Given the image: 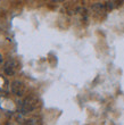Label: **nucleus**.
I'll return each mask as SVG.
<instances>
[{
    "label": "nucleus",
    "mask_w": 124,
    "mask_h": 125,
    "mask_svg": "<svg viewBox=\"0 0 124 125\" xmlns=\"http://www.w3.org/2000/svg\"><path fill=\"white\" fill-rule=\"evenodd\" d=\"M92 10H93L95 15H97V16H102V15L106 13V8H105V6L101 5V3H95V5L92 6Z\"/></svg>",
    "instance_id": "nucleus-4"
},
{
    "label": "nucleus",
    "mask_w": 124,
    "mask_h": 125,
    "mask_svg": "<svg viewBox=\"0 0 124 125\" xmlns=\"http://www.w3.org/2000/svg\"><path fill=\"white\" fill-rule=\"evenodd\" d=\"M10 89H11V92L17 97H21L25 93V85L21 81H13L10 84Z\"/></svg>",
    "instance_id": "nucleus-3"
},
{
    "label": "nucleus",
    "mask_w": 124,
    "mask_h": 125,
    "mask_svg": "<svg viewBox=\"0 0 124 125\" xmlns=\"http://www.w3.org/2000/svg\"><path fill=\"white\" fill-rule=\"evenodd\" d=\"M39 106V99L35 95H29L22 101L21 105V112L22 114H29V113L35 110Z\"/></svg>",
    "instance_id": "nucleus-1"
},
{
    "label": "nucleus",
    "mask_w": 124,
    "mask_h": 125,
    "mask_svg": "<svg viewBox=\"0 0 124 125\" xmlns=\"http://www.w3.org/2000/svg\"><path fill=\"white\" fill-rule=\"evenodd\" d=\"M1 62H2V56L0 55V65H1Z\"/></svg>",
    "instance_id": "nucleus-6"
},
{
    "label": "nucleus",
    "mask_w": 124,
    "mask_h": 125,
    "mask_svg": "<svg viewBox=\"0 0 124 125\" xmlns=\"http://www.w3.org/2000/svg\"><path fill=\"white\" fill-rule=\"evenodd\" d=\"M17 69H18V62L14 59V58H9L6 62L5 66H3V72L6 73L8 76L14 75Z\"/></svg>",
    "instance_id": "nucleus-2"
},
{
    "label": "nucleus",
    "mask_w": 124,
    "mask_h": 125,
    "mask_svg": "<svg viewBox=\"0 0 124 125\" xmlns=\"http://www.w3.org/2000/svg\"><path fill=\"white\" fill-rule=\"evenodd\" d=\"M54 2H63V1H65V0H52Z\"/></svg>",
    "instance_id": "nucleus-5"
}]
</instances>
